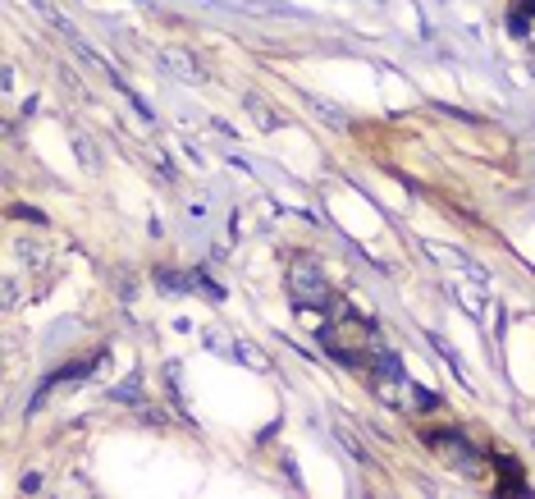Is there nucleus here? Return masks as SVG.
<instances>
[{
    "label": "nucleus",
    "mask_w": 535,
    "mask_h": 499,
    "mask_svg": "<svg viewBox=\"0 0 535 499\" xmlns=\"http://www.w3.org/2000/svg\"><path fill=\"white\" fill-rule=\"evenodd\" d=\"M247 110H252V115H257V124H261V129H270V133H275V129H279V120H275V115H270V110H266V106H261V101H257V97H247Z\"/></svg>",
    "instance_id": "3"
},
{
    "label": "nucleus",
    "mask_w": 535,
    "mask_h": 499,
    "mask_svg": "<svg viewBox=\"0 0 535 499\" xmlns=\"http://www.w3.org/2000/svg\"><path fill=\"white\" fill-rule=\"evenodd\" d=\"M161 65H165V74L183 78V83H193V87L206 83V69L188 55V46H161Z\"/></svg>",
    "instance_id": "2"
},
{
    "label": "nucleus",
    "mask_w": 535,
    "mask_h": 499,
    "mask_svg": "<svg viewBox=\"0 0 535 499\" xmlns=\"http://www.w3.org/2000/svg\"><path fill=\"white\" fill-rule=\"evenodd\" d=\"M289 293L298 298L302 307H325L330 303V289H325V275L316 261H298L289 266Z\"/></svg>",
    "instance_id": "1"
}]
</instances>
